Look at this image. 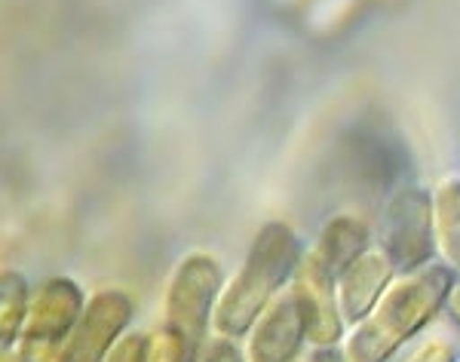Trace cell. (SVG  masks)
<instances>
[{
    "label": "cell",
    "instance_id": "obj_3",
    "mask_svg": "<svg viewBox=\"0 0 460 362\" xmlns=\"http://www.w3.org/2000/svg\"><path fill=\"white\" fill-rule=\"evenodd\" d=\"M225 292L221 264L206 252H190L175 264L163 295V331L175 338L197 362L206 350V331Z\"/></svg>",
    "mask_w": 460,
    "mask_h": 362
},
{
    "label": "cell",
    "instance_id": "obj_7",
    "mask_svg": "<svg viewBox=\"0 0 460 362\" xmlns=\"http://www.w3.org/2000/svg\"><path fill=\"white\" fill-rule=\"evenodd\" d=\"M86 301H89L86 292L71 277L43 279L31 295V307H28V322L25 331H22V341L62 350L65 338L77 326Z\"/></svg>",
    "mask_w": 460,
    "mask_h": 362
},
{
    "label": "cell",
    "instance_id": "obj_13",
    "mask_svg": "<svg viewBox=\"0 0 460 362\" xmlns=\"http://www.w3.org/2000/svg\"><path fill=\"white\" fill-rule=\"evenodd\" d=\"M399 362H457V347L448 338H427L405 353Z\"/></svg>",
    "mask_w": 460,
    "mask_h": 362
},
{
    "label": "cell",
    "instance_id": "obj_18",
    "mask_svg": "<svg viewBox=\"0 0 460 362\" xmlns=\"http://www.w3.org/2000/svg\"><path fill=\"white\" fill-rule=\"evenodd\" d=\"M0 362H28V359L22 357L19 347H13V350H4V357H0Z\"/></svg>",
    "mask_w": 460,
    "mask_h": 362
},
{
    "label": "cell",
    "instance_id": "obj_4",
    "mask_svg": "<svg viewBox=\"0 0 460 362\" xmlns=\"http://www.w3.org/2000/svg\"><path fill=\"white\" fill-rule=\"evenodd\" d=\"M381 249L387 252L399 273H414L433 264L436 249V221L433 194L424 188L396 190L381 218Z\"/></svg>",
    "mask_w": 460,
    "mask_h": 362
},
{
    "label": "cell",
    "instance_id": "obj_6",
    "mask_svg": "<svg viewBox=\"0 0 460 362\" xmlns=\"http://www.w3.org/2000/svg\"><path fill=\"white\" fill-rule=\"evenodd\" d=\"M292 298L304 316L307 344L314 347H338L344 341V313L338 305V283L323 261L310 252L301 255L292 277Z\"/></svg>",
    "mask_w": 460,
    "mask_h": 362
},
{
    "label": "cell",
    "instance_id": "obj_10",
    "mask_svg": "<svg viewBox=\"0 0 460 362\" xmlns=\"http://www.w3.org/2000/svg\"><path fill=\"white\" fill-rule=\"evenodd\" d=\"M368 249H372V234H368L366 221L356 216H335L332 221H325V227L319 231L314 255L338 279Z\"/></svg>",
    "mask_w": 460,
    "mask_h": 362
},
{
    "label": "cell",
    "instance_id": "obj_5",
    "mask_svg": "<svg viewBox=\"0 0 460 362\" xmlns=\"http://www.w3.org/2000/svg\"><path fill=\"white\" fill-rule=\"evenodd\" d=\"M136 305L123 289H102L89 295L77 326L65 338L58 362H105L120 338L126 335Z\"/></svg>",
    "mask_w": 460,
    "mask_h": 362
},
{
    "label": "cell",
    "instance_id": "obj_14",
    "mask_svg": "<svg viewBox=\"0 0 460 362\" xmlns=\"http://www.w3.org/2000/svg\"><path fill=\"white\" fill-rule=\"evenodd\" d=\"M147 347H151V335L142 331H126V335L111 347L105 362H147Z\"/></svg>",
    "mask_w": 460,
    "mask_h": 362
},
{
    "label": "cell",
    "instance_id": "obj_12",
    "mask_svg": "<svg viewBox=\"0 0 460 362\" xmlns=\"http://www.w3.org/2000/svg\"><path fill=\"white\" fill-rule=\"evenodd\" d=\"M31 295L34 289L19 270H4V277H0V347L4 350H13L22 341Z\"/></svg>",
    "mask_w": 460,
    "mask_h": 362
},
{
    "label": "cell",
    "instance_id": "obj_8",
    "mask_svg": "<svg viewBox=\"0 0 460 362\" xmlns=\"http://www.w3.org/2000/svg\"><path fill=\"white\" fill-rule=\"evenodd\" d=\"M307 341L304 316L292 292H283L246 335V362H295Z\"/></svg>",
    "mask_w": 460,
    "mask_h": 362
},
{
    "label": "cell",
    "instance_id": "obj_1",
    "mask_svg": "<svg viewBox=\"0 0 460 362\" xmlns=\"http://www.w3.org/2000/svg\"><path fill=\"white\" fill-rule=\"evenodd\" d=\"M455 283V268L448 264H427L414 273H402L372 313L347 335V359L390 362L420 329L436 320V313H442Z\"/></svg>",
    "mask_w": 460,
    "mask_h": 362
},
{
    "label": "cell",
    "instance_id": "obj_2",
    "mask_svg": "<svg viewBox=\"0 0 460 362\" xmlns=\"http://www.w3.org/2000/svg\"><path fill=\"white\" fill-rule=\"evenodd\" d=\"M301 255V243L292 227L283 225V221H267L252 240L240 273L230 279L218 298L212 320V329L218 331V338L236 341V338L249 335L258 316L283 295L279 289L292 283Z\"/></svg>",
    "mask_w": 460,
    "mask_h": 362
},
{
    "label": "cell",
    "instance_id": "obj_11",
    "mask_svg": "<svg viewBox=\"0 0 460 362\" xmlns=\"http://www.w3.org/2000/svg\"><path fill=\"white\" fill-rule=\"evenodd\" d=\"M433 221L442 261L460 270V179H445L433 190Z\"/></svg>",
    "mask_w": 460,
    "mask_h": 362
},
{
    "label": "cell",
    "instance_id": "obj_15",
    "mask_svg": "<svg viewBox=\"0 0 460 362\" xmlns=\"http://www.w3.org/2000/svg\"><path fill=\"white\" fill-rule=\"evenodd\" d=\"M199 362H246V353H240V347L230 338H215V341L206 344Z\"/></svg>",
    "mask_w": 460,
    "mask_h": 362
},
{
    "label": "cell",
    "instance_id": "obj_9",
    "mask_svg": "<svg viewBox=\"0 0 460 362\" xmlns=\"http://www.w3.org/2000/svg\"><path fill=\"white\" fill-rule=\"evenodd\" d=\"M396 273L399 270L393 268V261L381 246L368 249L366 255L356 258L350 268L335 279L338 305H341V313H344V322L356 326V322L366 320L377 301L387 295L390 286L396 283Z\"/></svg>",
    "mask_w": 460,
    "mask_h": 362
},
{
    "label": "cell",
    "instance_id": "obj_17",
    "mask_svg": "<svg viewBox=\"0 0 460 362\" xmlns=\"http://www.w3.org/2000/svg\"><path fill=\"white\" fill-rule=\"evenodd\" d=\"M445 313H448L451 320L460 326V279L451 286V295H448V301H445Z\"/></svg>",
    "mask_w": 460,
    "mask_h": 362
},
{
    "label": "cell",
    "instance_id": "obj_16",
    "mask_svg": "<svg viewBox=\"0 0 460 362\" xmlns=\"http://www.w3.org/2000/svg\"><path fill=\"white\" fill-rule=\"evenodd\" d=\"M307 362H350V359H347V353L341 347H314Z\"/></svg>",
    "mask_w": 460,
    "mask_h": 362
}]
</instances>
